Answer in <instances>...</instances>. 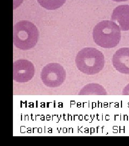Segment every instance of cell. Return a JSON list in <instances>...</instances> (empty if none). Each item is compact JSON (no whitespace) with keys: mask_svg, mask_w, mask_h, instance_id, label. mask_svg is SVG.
<instances>
[{"mask_svg":"<svg viewBox=\"0 0 129 146\" xmlns=\"http://www.w3.org/2000/svg\"><path fill=\"white\" fill-rule=\"evenodd\" d=\"M77 69L82 73L93 75L102 70L105 64L103 53L94 48H84L77 53L75 58Z\"/></svg>","mask_w":129,"mask_h":146,"instance_id":"1","label":"cell"},{"mask_svg":"<svg viewBox=\"0 0 129 146\" xmlns=\"http://www.w3.org/2000/svg\"><path fill=\"white\" fill-rule=\"evenodd\" d=\"M93 39L95 43L104 48L116 47L121 39L120 27L114 21L104 20L94 28Z\"/></svg>","mask_w":129,"mask_h":146,"instance_id":"2","label":"cell"},{"mask_svg":"<svg viewBox=\"0 0 129 146\" xmlns=\"http://www.w3.org/2000/svg\"><path fill=\"white\" fill-rule=\"evenodd\" d=\"M39 31L37 27L31 22L21 21L14 27L13 42L16 48L29 50L35 47L38 42Z\"/></svg>","mask_w":129,"mask_h":146,"instance_id":"3","label":"cell"},{"mask_svg":"<svg viewBox=\"0 0 129 146\" xmlns=\"http://www.w3.org/2000/svg\"><path fill=\"white\" fill-rule=\"evenodd\" d=\"M66 78L65 69L61 64L57 63H48L41 70V81L49 88H56L62 86Z\"/></svg>","mask_w":129,"mask_h":146,"instance_id":"4","label":"cell"},{"mask_svg":"<svg viewBox=\"0 0 129 146\" xmlns=\"http://www.w3.org/2000/svg\"><path fill=\"white\" fill-rule=\"evenodd\" d=\"M35 68L31 61L20 59L13 63V80L16 82L24 84L34 77Z\"/></svg>","mask_w":129,"mask_h":146,"instance_id":"5","label":"cell"},{"mask_svg":"<svg viewBox=\"0 0 129 146\" xmlns=\"http://www.w3.org/2000/svg\"><path fill=\"white\" fill-rule=\"evenodd\" d=\"M114 68L119 73L129 75V48H121L113 55Z\"/></svg>","mask_w":129,"mask_h":146,"instance_id":"6","label":"cell"},{"mask_svg":"<svg viewBox=\"0 0 129 146\" xmlns=\"http://www.w3.org/2000/svg\"><path fill=\"white\" fill-rule=\"evenodd\" d=\"M111 20L117 22L122 31H129V5L117 7L113 11Z\"/></svg>","mask_w":129,"mask_h":146,"instance_id":"7","label":"cell"},{"mask_svg":"<svg viewBox=\"0 0 129 146\" xmlns=\"http://www.w3.org/2000/svg\"><path fill=\"white\" fill-rule=\"evenodd\" d=\"M78 94L79 95H107L108 93L102 85L89 84L84 86Z\"/></svg>","mask_w":129,"mask_h":146,"instance_id":"8","label":"cell"},{"mask_svg":"<svg viewBox=\"0 0 129 146\" xmlns=\"http://www.w3.org/2000/svg\"><path fill=\"white\" fill-rule=\"evenodd\" d=\"M39 5L47 10H55L60 8L66 0H37Z\"/></svg>","mask_w":129,"mask_h":146,"instance_id":"9","label":"cell"},{"mask_svg":"<svg viewBox=\"0 0 129 146\" xmlns=\"http://www.w3.org/2000/svg\"><path fill=\"white\" fill-rule=\"evenodd\" d=\"M123 95H129V84H128L123 90Z\"/></svg>","mask_w":129,"mask_h":146,"instance_id":"10","label":"cell"},{"mask_svg":"<svg viewBox=\"0 0 129 146\" xmlns=\"http://www.w3.org/2000/svg\"><path fill=\"white\" fill-rule=\"evenodd\" d=\"M115 2H125V1H127L129 0H113Z\"/></svg>","mask_w":129,"mask_h":146,"instance_id":"11","label":"cell"}]
</instances>
